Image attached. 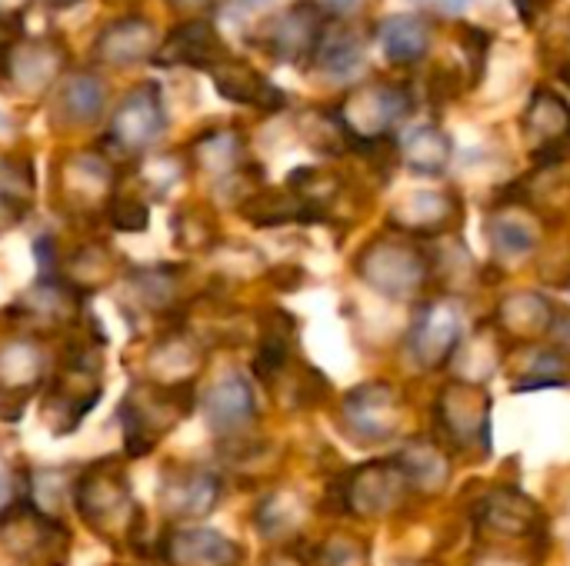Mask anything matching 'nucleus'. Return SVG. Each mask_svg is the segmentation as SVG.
<instances>
[{"label":"nucleus","instance_id":"f257e3e1","mask_svg":"<svg viewBox=\"0 0 570 566\" xmlns=\"http://www.w3.org/2000/svg\"><path fill=\"white\" fill-rule=\"evenodd\" d=\"M73 500L80 517L107 540L134 537L140 524V510L130 497V487L117 464H94L73 487Z\"/></svg>","mask_w":570,"mask_h":566},{"label":"nucleus","instance_id":"f03ea898","mask_svg":"<svg viewBox=\"0 0 570 566\" xmlns=\"http://www.w3.org/2000/svg\"><path fill=\"white\" fill-rule=\"evenodd\" d=\"M190 414V387L184 384H137L127 390L120 417L127 427V454L144 457L154 444Z\"/></svg>","mask_w":570,"mask_h":566},{"label":"nucleus","instance_id":"7ed1b4c3","mask_svg":"<svg viewBox=\"0 0 570 566\" xmlns=\"http://www.w3.org/2000/svg\"><path fill=\"white\" fill-rule=\"evenodd\" d=\"M411 110H414V97L404 83L374 80L354 90L337 107V120L354 143H374V140H384V133L394 123H401Z\"/></svg>","mask_w":570,"mask_h":566},{"label":"nucleus","instance_id":"20e7f679","mask_svg":"<svg viewBox=\"0 0 570 566\" xmlns=\"http://www.w3.org/2000/svg\"><path fill=\"white\" fill-rule=\"evenodd\" d=\"M100 394H104V384L97 380V354L77 350L47 390L43 417L53 427V434H70L94 410Z\"/></svg>","mask_w":570,"mask_h":566},{"label":"nucleus","instance_id":"39448f33","mask_svg":"<svg viewBox=\"0 0 570 566\" xmlns=\"http://www.w3.org/2000/svg\"><path fill=\"white\" fill-rule=\"evenodd\" d=\"M357 267L371 287H377L381 294H387L394 300L414 297L428 277L424 257L414 247H401L394 240H377L374 247H367V254L361 257Z\"/></svg>","mask_w":570,"mask_h":566},{"label":"nucleus","instance_id":"423d86ee","mask_svg":"<svg viewBox=\"0 0 570 566\" xmlns=\"http://www.w3.org/2000/svg\"><path fill=\"white\" fill-rule=\"evenodd\" d=\"M0 540L17 560H60L53 547H67V534L57 527L53 517L37 510L33 504H17L0 514Z\"/></svg>","mask_w":570,"mask_h":566},{"label":"nucleus","instance_id":"0eeeda50","mask_svg":"<svg viewBox=\"0 0 570 566\" xmlns=\"http://www.w3.org/2000/svg\"><path fill=\"white\" fill-rule=\"evenodd\" d=\"M344 424L361 444H384L401 427V400L387 384H364L344 400Z\"/></svg>","mask_w":570,"mask_h":566},{"label":"nucleus","instance_id":"6e6552de","mask_svg":"<svg viewBox=\"0 0 570 566\" xmlns=\"http://www.w3.org/2000/svg\"><path fill=\"white\" fill-rule=\"evenodd\" d=\"M461 337H464L461 310L454 304L441 300V304L421 307V314L414 317V324L407 330V347L417 357V364L441 367V364H448L454 357Z\"/></svg>","mask_w":570,"mask_h":566},{"label":"nucleus","instance_id":"1a4fd4ad","mask_svg":"<svg viewBox=\"0 0 570 566\" xmlns=\"http://www.w3.org/2000/svg\"><path fill=\"white\" fill-rule=\"evenodd\" d=\"M164 127H167V117H164L160 90L154 83H144L134 93H127V100L114 113L110 140L127 153H140L164 133Z\"/></svg>","mask_w":570,"mask_h":566},{"label":"nucleus","instance_id":"9d476101","mask_svg":"<svg viewBox=\"0 0 570 566\" xmlns=\"http://www.w3.org/2000/svg\"><path fill=\"white\" fill-rule=\"evenodd\" d=\"M321 33H324L321 13H317L311 3H297V7H291V10L271 17V20L261 27L257 40H261V47H264L271 57H277V60H311V57H314V47H317V40H321Z\"/></svg>","mask_w":570,"mask_h":566},{"label":"nucleus","instance_id":"9b49d317","mask_svg":"<svg viewBox=\"0 0 570 566\" xmlns=\"http://www.w3.org/2000/svg\"><path fill=\"white\" fill-rule=\"evenodd\" d=\"M227 60V47L220 40V33L214 30L210 20H184L177 23L164 43H157L154 63L160 67H200V70H214L217 63Z\"/></svg>","mask_w":570,"mask_h":566},{"label":"nucleus","instance_id":"f8f14e48","mask_svg":"<svg viewBox=\"0 0 570 566\" xmlns=\"http://www.w3.org/2000/svg\"><path fill=\"white\" fill-rule=\"evenodd\" d=\"M217 500H220V480L204 467H174L164 477L160 504L170 517L180 520L204 517L217 507Z\"/></svg>","mask_w":570,"mask_h":566},{"label":"nucleus","instance_id":"ddd939ff","mask_svg":"<svg viewBox=\"0 0 570 566\" xmlns=\"http://www.w3.org/2000/svg\"><path fill=\"white\" fill-rule=\"evenodd\" d=\"M40 374H43V354L37 344L23 337L0 344V414H3V404H17L20 410L23 400L40 384Z\"/></svg>","mask_w":570,"mask_h":566},{"label":"nucleus","instance_id":"4468645a","mask_svg":"<svg viewBox=\"0 0 570 566\" xmlns=\"http://www.w3.org/2000/svg\"><path fill=\"white\" fill-rule=\"evenodd\" d=\"M214 87L220 97L234 100V103H247L257 110H281L287 103V93L281 87H274L264 73H257L254 67L240 63V60H224L210 70Z\"/></svg>","mask_w":570,"mask_h":566},{"label":"nucleus","instance_id":"2eb2a0df","mask_svg":"<svg viewBox=\"0 0 570 566\" xmlns=\"http://www.w3.org/2000/svg\"><path fill=\"white\" fill-rule=\"evenodd\" d=\"M404 487H411L404 467L394 460V464H371L364 467L361 474H354V484H347V504L367 517L374 514H384L391 510L394 504H401L404 497Z\"/></svg>","mask_w":570,"mask_h":566},{"label":"nucleus","instance_id":"dca6fc26","mask_svg":"<svg viewBox=\"0 0 570 566\" xmlns=\"http://www.w3.org/2000/svg\"><path fill=\"white\" fill-rule=\"evenodd\" d=\"M204 410H207V424L214 434L227 437V434H240L254 417H257V400H254V390L244 377L230 374L224 380H217L204 400Z\"/></svg>","mask_w":570,"mask_h":566},{"label":"nucleus","instance_id":"f3484780","mask_svg":"<svg viewBox=\"0 0 570 566\" xmlns=\"http://www.w3.org/2000/svg\"><path fill=\"white\" fill-rule=\"evenodd\" d=\"M164 557L174 566H237L240 547L217 530H177L167 537Z\"/></svg>","mask_w":570,"mask_h":566},{"label":"nucleus","instance_id":"a211bd4d","mask_svg":"<svg viewBox=\"0 0 570 566\" xmlns=\"http://www.w3.org/2000/svg\"><path fill=\"white\" fill-rule=\"evenodd\" d=\"M311 63L327 80H351L364 67V40L347 23H324V33L314 47Z\"/></svg>","mask_w":570,"mask_h":566},{"label":"nucleus","instance_id":"6ab92c4d","mask_svg":"<svg viewBox=\"0 0 570 566\" xmlns=\"http://www.w3.org/2000/svg\"><path fill=\"white\" fill-rule=\"evenodd\" d=\"M157 53V33L144 17H124L114 20L100 37H97V57L114 67L137 63L144 57Z\"/></svg>","mask_w":570,"mask_h":566},{"label":"nucleus","instance_id":"aec40b11","mask_svg":"<svg viewBox=\"0 0 570 566\" xmlns=\"http://www.w3.org/2000/svg\"><path fill=\"white\" fill-rule=\"evenodd\" d=\"M528 133L541 143L538 157L551 160L561 153V147L570 140V103H564L551 90H534V100L524 113Z\"/></svg>","mask_w":570,"mask_h":566},{"label":"nucleus","instance_id":"412c9836","mask_svg":"<svg viewBox=\"0 0 570 566\" xmlns=\"http://www.w3.org/2000/svg\"><path fill=\"white\" fill-rule=\"evenodd\" d=\"M377 43H381V50H384V57L391 63L411 67V63L428 57L431 27H428V20H421L414 13H394L377 27Z\"/></svg>","mask_w":570,"mask_h":566},{"label":"nucleus","instance_id":"4be33fe9","mask_svg":"<svg viewBox=\"0 0 570 566\" xmlns=\"http://www.w3.org/2000/svg\"><path fill=\"white\" fill-rule=\"evenodd\" d=\"M451 153H454L451 137L434 123H421L404 137V160L414 173H424V177L441 173L451 163Z\"/></svg>","mask_w":570,"mask_h":566},{"label":"nucleus","instance_id":"5701e85b","mask_svg":"<svg viewBox=\"0 0 570 566\" xmlns=\"http://www.w3.org/2000/svg\"><path fill=\"white\" fill-rule=\"evenodd\" d=\"M104 100H107L104 83H100L94 73H73V77L63 83L60 97H57V113H60L67 123L83 127V123H94V120L100 117Z\"/></svg>","mask_w":570,"mask_h":566},{"label":"nucleus","instance_id":"b1692460","mask_svg":"<svg viewBox=\"0 0 570 566\" xmlns=\"http://www.w3.org/2000/svg\"><path fill=\"white\" fill-rule=\"evenodd\" d=\"M488 237L501 257H528L538 247V230L521 214H494L488 220Z\"/></svg>","mask_w":570,"mask_h":566},{"label":"nucleus","instance_id":"393cba45","mask_svg":"<svg viewBox=\"0 0 570 566\" xmlns=\"http://www.w3.org/2000/svg\"><path fill=\"white\" fill-rule=\"evenodd\" d=\"M7 57H10L7 67L13 70L17 83L27 87V90H40L53 77V70L60 63V53H53L47 47H20L17 53L10 50Z\"/></svg>","mask_w":570,"mask_h":566},{"label":"nucleus","instance_id":"a878e982","mask_svg":"<svg viewBox=\"0 0 570 566\" xmlns=\"http://www.w3.org/2000/svg\"><path fill=\"white\" fill-rule=\"evenodd\" d=\"M407 474L411 484L417 487H428V490H438L448 477V464L441 460V454L428 444H414L401 460H397Z\"/></svg>","mask_w":570,"mask_h":566},{"label":"nucleus","instance_id":"bb28decb","mask_svg":"<svg viewBox=\"0 0 570 566\" xmlns=\"http://www.w3.org/2000/svg\"><path fill=\"white\" fill-rule=\"evenodd\" d=\"M407 214V227H428L434 230L441 220L454 217V197L451 193H438V190H424L404 200V210H397V217Z\"/></svg>","mask_w":570,"mask_h":566},{"label":"nucleus","instance_id":"cd10ccee","mask_svg":"<svg viewBox=\"0 0 570 566\" xmlns=\"http://www.w3.org/2000/svg\"><path fill=\"white\" fill-rule=\"evenodd\" d=\"M194 153H197L200 167H207L214 173H224V170L237 167V160H240V137L230 133V130H214L194 147Z\"/></svg>","mask_w":570,"mask_h":566},{"label":"nucleus","instance_id":"c85d7f7f","mask_svg":"<svg viewBox=\"0 0 570 566\" xmlns=\"http://www.w3.org/2000/svg\"><path fill=\"white\" fill-rule=\"evenodd\" d=\"M110 224L117 230H144L147 227V207L140 200L120 197V200L110 203Z\"/></svg>","mask_w":570,"mask_h":566},{"label":"nucleus","instance_id":"c756f323","mask_svg":"<svg viewBox=\"0 0 570 566\" xmlns=\"http://www.w3.org/2000/svg\"><path fill=\"white\" fill-rule=\"evenodd\" d=\"M321 566H364V557L354 544L347 540H331L321 550Z\"/></svg>","mask_w":570,"mask_h":566},{"label":"nucleus","instance_id":"7c9ffc66","mask_svg":"<svg viewBox=\"0 0 570 566\" xmlns=\"http://www.w3.org/2000/svg\"><path fill=\"white\" fill-rule=\"evenodd\" d=\"M541 43L548 47V53H551V50H561L564 63H570V17H564V20H554V23L548 27V33H544V40H541Z\"/></svg>","mask_w":570,"mask_h":566},{"label":"nucleus","instance_id":"2f4dec72","mask_svg":"<svg viewBox=\"0 0 570 566\" xmlns=\"http://www.w3.org/2000/svg\"><path fill=\"white\" fill-rule=\"evenodd\" d=\"M17 37H20L17 17H13V13H0V57H7V53L13 50Z\"/></svg>","mask_w":570,"mask_h":566},{"label":"nucleus","instance_id":"473e14b6","mask_svg":"<svg viewBox=\"0 0 570 566\" xmlns=\"http://www.w3.org/2000/svg\"><path fill=\"white\" fill-rule=\"evenodd\" d=\"M514 7H518L521 20H524L528 27H534V23L544 17V10L551 7V0H514Z\"/></svg>","mask_w":570,"mask_h":566},{"label":"nucleus","instance_id":"72a5a7b5","mask_svg":"<svg viewBox=\"0 0 570 566\" xmlns=\"http://www.w3.org/2000/svg\"><path fill=\"white\" fill-rule=\"evenodd\" d=\"M367 0H321V7L327 10V13H337V17H347V13H354V10H361Z\"/></svg>","mask_w":570,"mask_h":566},{"label":"nucleus","instance_id":"f704fd0d","mask_svg":"<svg viewBox=\"0 0 570 566\" xmlns=\"http://www.w3.org/2000/svg\"><path fill=\"white\" fill-rule=\"evenodd\" d=\"M10 497H13V480H10V474H7V470L0 467V514L7 510Z\"/></svg>","mask_w":570,"mask_h":566},{"label":"nucleus","instance_id":"c9c22d12","mask_svg":"<svg viewBox=\"0 0 570 566\" xmlns=\"http://www.w3.org/2000/svg\"><path fill=\"white\" fill-rule=\"evenodd\" d=\"M277 0H234V7L240 10H264V7H274Z\"/></svg>","mask_w":570,"mask_h":566},{"label":"nucleus","instance_id":"e433bc0d","mask_svg":"<svg viewBox=\"0 0 570 566\" xmlns=\"http://www.w3.org/2000/svg\"><path fill=\"white\" fill-rule=\"evenodd\" d=\"M434 7H441V10H448V13H458V10H464L468 7V0H431Z\"/></svg>","mask_w":570,"mask_h":566},{"label":"nucleus","instance_id":"4c0bfd02","mask_svg":"<svg viewBox=\"0 0 570 566\" xmlns=\"http://www.w3.org/2000/svg\"><path fill=\"white\" fill-rule=\"evenodd\" d=\"M554 337L570 350V317L568 320H561V324H554Z\"/></svg>","mask_w":570,"mask_h":566},{"label":"nucleus","instance_id":"58836bf2","mask_svg":"<svg viewBox=\"0 0 570 566\" xmlns=\"http://www.w3.org/2000/svg\"><path fill=\"white\" fill-rule=\"evenodd\" d=\"M174 7H180V10H204L207 3H214V0H170Z\"/></svg>","mask_w":570,"mask_h":566},{"label":"nucleus","instance_id":"ea45409f","mask_svg":"<svg viewBox=\"0 0 570 566\" xmlns=\"http://www.w3.org/2000/svg\"><path fill=\"white\" fill-rule=\"evenodd\" d=\"M17 3H20V0H0V13H10L7 7H17Z\"/></svg>","mask_w":570,"mask_h":566},{"label":"nucleus","instance_id":"a19ab883","mask_svg":"<svg viewBox=\"0 0 570 566\" xmlns=\"http://www.w3.org/2000/svg\"><path fill=\"white\" fill-rule=\"evenodd\" d=\"M50 3H57V7H67V3H73V0H50Z\"/></svg>","mask_w":570,"mask_h":566}]
</instances>
